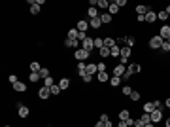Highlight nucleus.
Segmentation results:
<instances>
[{
    "instance_id": "nucleus-25",
    "label": "nucleus",
    "mask_w": 170,
    "mask_h": 127,
    "mask_svg": "<svg viewBox=\"0 0 170 127\" xmlns=\"http://www.w3.org/2000/svg\"><path fill=\"white\" fill-rule=\"evenodd\" d=\"M40 80H42L40 72H30L28 74V82H32V84H34V82H40Z\"/></svg>"
},
{
    "instance_id": "nucleus-7",
    "label": "nucleus",
    "mask_w": 170,
    "mask_h": 127,
    "mask_svg": "<svg viewBox=\"0 0 170 127\" xmlns=\"http://www.w3.org/2000/svg\"><path fill=\"white\" fill-rule=\"evenodd\" d=\"M17 112H19V118H28L30 110H28V106H25V104L19 102V104H17Z\"/></svg>"
},
{
    "instance_id": "nucleus-17",
    "label": "nucleus",
    "mask_w": 170,
    "mask_h": 127,
    "mask_svg": "<svg viewBox=\"0 0 170 127\" xmlns=\"http://www.w3.org/2000/svg\"><path fill=\"white\" fill-rule=\"evenodd\" d=\"M148 11H149V6H142V4L136 6V15H145Z\"/></svg>"
},
{
    "instance_id": "nucleus-59",
    "label": "nucleus",
    "mask_w": 170,
    "mask_h": 127,
    "mask_svg": "<svg viewBox=\"0 0 170 127\" xmlns=\"http://www.w3.org/2000/svg\"><path fill=\"white\" fill-rule=\"evenodd\" d=\"M145 127H155V123H148V125H145Z\"/></svg>"
},
{
    "instance_id": "nucleus-15",
    "label": "nucleus",
    "mask_w": 170,
    "mask_h": 127,
    "mask_svg": "<svg viewBox=\"0 0 170 127\" xmlns=\"http://www.w3.org/2000/svg\"><path fill=\"white\" fill-rule=\"evenodd\" d=\"M13 89L17 91V93H25V91H27V84H25V82H17V84H13Z\"/></svg>"
},
{
    "instance_id": "nucleus-57",
    "label": "nucleus",
    "mask_w": 170,
    "mask_h": 127,
    "mask_svg": "<svg viewBox=\"0 0 170 127\" xmlns=\"http://www.w3.org/2000/svg\"><path fill=\"white\" fill-rule=\"evenodd\" d=\"M164 125H166V127H170V118H168L166 121H164Z\"/></svg>"
},
{
    "instance_id": "nucleus-9",
    "label": "nucleus",
    "mask_w": 170,
    "mask_h": 127,
    "mask_svg": "<svg viewBox=\"0 0 170 127\" xmlns=\"http://www.w3.org/2000/svg\"><path fill=\"white\" fill-rule=\"evenodd\" d=\"M159 36L163 38V40H168V38H170V25H163V27H161Z\"/></svg>"
},
{
    "instance_id": "nucleus-39",
    "label": "nucleus",
    "mask_w": 170,
    "mask_h": 127,
    "mask_svg": "<svg viewBox=\"0 0 170 127\" xmlns=\"http://www.w3.org/2000/svg\"><path fill=\"white\" fill-rule=\"evenodd\" d=\"M121 91H123V95H125V97H131V93H132V91H134V89H132L131 85H125V87H123V89H121Z\"/></svg>"
},
{
    "instance_id": "nucleus-8",
    "label": "nucleus",
    "mask_w": 170,
    "mask_h": 127,
    "mask_svg": "<svg viewBox=\"0 0 170 127\" xmlns=\"http://www.w3.org/2000/svg\"><path fill=\"white\" fill-rule=\"evenodd\" d=\"M149 118H151V123H159V121L163 120V112H161V110H153V112L149 114Z\"/></svg>"
},
{
    "instance_id": "nucleus-47",
    "label": "nucleus",
    "mask_w": 170,
    "mask_h": 127,
    "mask_svg": "<svg viewBox=\"0 0 170 127\" xmlns=\"http://www.w3.org/2000/svg\"><path fill=\"white\" fill-rule=\"evenodd\" d=\"M131 99H132V101H140V93H138V91H132V93H131Z\"/></svg>"
},
{
    "instance_id": "nucleus-30",
    "label": "nucleus",
    "mask_w": 170,
    "mask_h": 127,
    "mask_svg": "<svg viewBox=\"0 0 170 127\" xmlns=\"http://www.w3.org/2000/svg\"><path fill=\"white\" fill-rule=\"evenodd\" d=\"M140 121H142V123H144V125H148V123H151V118H149V114H140Z\"/></svg>"
},
{
    "instance_id": "nucleus-16",
    "label": "nucleus",
    "mask_w": 170,
    "mask_h": 127,
    "mask_svg": "<svg viewBox=\"0 0 170 127\" xmlns=\"http://www.w3.org/2000/svg\"><path fill=\"white\" fill-rule=\"evenodd\" d=\"M87 15H89V19H96V17H100L98 8H89V10H87Z\"/></svg>"
},
{
    "instance_id": "nucleus-5",
    "label": "nucleus",
    "mask_w": 170,
    "mask_h": 127,
    "mask_svg": "<svg viewBox=\"0 0 170 127\" xmlns=\"http://www.w3.org/2000/svg\"><path fill=\"white\" fill-rule=\"evenodd\" d=\"M125 70H127V66H125V65H121V63H119V65H115V66H113V76H119V78H123V76H125Z\"/></svg>"
},
{
    "instance_id": "nucleus-23",
    "label": "nucleus",
    "mask_w": 170,
    "mask_h": 127,
    "mask_svg": "<svg viewBox=\"0 0 170 127\" xmlns=\"http://www.w3.org/2000/svg\"><path fill=\"white\" fill-rule=\"evenodd\" d=\"M42 68H44V66L40 65L38 61H32V63H30V72H40Z\"/></svg>"
},
{
    "instance_id": "nucleus-40",
    "label": "nucleus",
    "mask_w": 170,
    "mask_h": 127,
    "mask_svg": "<svg viewBox=\"0 0 170 127\" xmlns=\"http://www.w3.org/2000/svg\"><path fill=\"white\" fill-rule=\"evenodd\" d=\"M106 68H108L106 63H98V65H96V70H98V72H106ZM98 72H96V74H98Z\"/></svg>"
},
{
    "instance_id": "nucleus-1",
    "label": "nucleus",
    "mask_w": 170,
    "mask_h": 127,
    "mask_svg": "<svg viewBox=\"0 0 170 127\" xmlns=\"http://www.w3.org/2000/svg\"><path fill=\"white\" fill-rule=\"evenodd\" d=\"M163 38L159 36V34H157V36H151L149 38V47H151V49H161V47H163Z\"/></svg>"
},
{
    "instance_id": "nucleus-35",
    "label": "nucleus",
    "mask_w": 170,
    "mask_h": 127,
    "mask_svg": "<svg viewBox=\"0 0 170 127\" xmlns=\"http://www.w3.org/2000/svg\"><path fill=\"white\" fill-rule=\"evenodd\" d=\"M110 51H112V57H119V55H121V47H119V46H117V44H115V46H113V47H112V49H110Z\"/></svg>"
},
{
    "instance_id": "nucleus-41",
    "label": "nucleus",
    "mask_w": 170,
    "mask_h": 127,
    "mask_svg": "<svg viewBox=\"0 0 170 127\" xmlns=\"http://www.w3.org/2000/svg\"><path fill=\"white\" fill-rule=\"evenodd\" d=\"M79 78H81V80L85 82V84H89V82H93V76H91V74H87V72H85L83 76H79Z\"/></svg>"
},
{
    "instance_id": "nucleus-55",
    "label": "nucleus",
    "mask_w": 170,
    "mask_h": 127,
    "mask_svg": "<svg viewBox=\"0 0 170 127\" xmlns=\"http://www.w3.org/2000/svg\"><path fill=\"white\" fill-rule=\"evenodd\" d=\"M117 127H129V125H127V121H119V125H117Z\"/></svg>"
},
{
    "instance_id": "nucleus-21",
    "label": "nucleus",
    "mask_w": 170,
    "mask_h": 127,
    "mask_svg": "<svg viewBox=\"0 0 170 127\" xmlns=\"http://www.w3.org/2000/svg\"><path fill=\"white\" fill-rule=\"evenodd\" d=\"M68 38L79 42V30H78V29H70V30H68Z\"/></svg>"
},
{
    "instance_id": "nucleus-34",
    "label": "nucleus",
    "mask_w": 170,
    "mask_h": 127,
    "mask_svg": "<svg viewBox=\"0 0 170 127\" xmlns=\"http://www.w3.org/2000/svg\"><path fill=\"white\" fill-rule=\"evenodd\" d=\"M85 68H87L85 61H79V65H78V74H79V76H83V74H85Z\"/></svg>"
},
{
    "instance_id": "nucleus-11",
    "label": "nucleus",
    "mask_w": 170,
    "mask_h": 127,
    "mask_svg": "<svg viewBox=\"0 0 170 127\" xmlns=\"http://www.w3.org/2000/svg\"><path fill=\"white\" fill-rule=\"evenodd\" d=\"M64 46L72 47V49H79V42L78 40H72V38H66V40H64Z\"/></svg>"
},
{
    "instance_id": "nucleus-38",
    "label": "nucleus",
    "mask_w": 170,
    "mask_h": 127,
    "mask_svg": "<svg viewBox=\"0 0 170 127\" xmlns=\"http://www.w3.org/2000/svg\"><path fill=\"white\" fill-rule=\"evenodd\" d=\"M157 19H159V21H166L168 13H166V11H157Z\"/></svg>"
},
{
    "instance_id": "nucleus-2",
    "label": "nucleus",
    "mask_w": 170,
    "mask_h": 127,
    "mask_svg": "<svg viewBox=\"0 0 170 127\" xmlns=\"http://www.w3.org/2000/svg\"><path fill=\"white\" fill-rule=\"evenodd\" d=\"M89 55H91V51L83 49V47H79V49H76V51H74V57L78 59V61H87Z\"/></svg>"
},
{
    "instance_id": "nucleus-46",
    "label": "nucleus",
    "mask_w": 170,
    "mask_h": 127,
    "mask_svg": "<svg viewBox=\"0 0 170 127\" xmlns=\"http://www.w3.org/2000/svg\"><path fill=\"white\" fill-rule=\"evenodd\" d=\"M161 51H170V42H168V40L163 42V47H161Z\"/></svg>"
},
{
    "instance_id": "nucleus-37",
    "label": "nucleus",
    "mask_w": 170,
    "mask_h": 127,
    "mask_svg": "<svg viewBox=\"0 0 170 127\" xmlns=\"http://www.w3.org/2000/svg\"><path fill=\"white\" fill-rule=\"evenodd\" d=\"M44 85H46V87H53V85H55V80H53L51 76H47L46 80H44Z\"/></svg>"
},
{
    "instance_id": "nucleus-31",
    "label": "nucleus",
    "mask_w": 170,
    "mask_h": 127,
    "mask_svg": "<svg viewBox=\"0 0 170 127\" xmlns=\"http://www.w3.org/2000/svg\"><path fill=\"white\" fill-rule=\"evenodd\" d=\"M129 118H131V112H129V110H121L119 112V120L121 121H127Z\"/></svg>"
},
{
    "instance_id": "nucleus-51",
    "label": "nucleus",
    "mask_w": 170,
    "mask_h": 127,
    "mask_svg": "<svg viewBox=\"0 0 170 127\" xmlns=\"http://www.w3.org/2000/svg\"><path fill=\"white\" fill-rule=\"evenodd\" d=\"M134 127H145V125H144V123H142V121H140V120H136V121H134Z\"/></svg>"
},
{
    "instance_id": "nucleus-49",
    "label": "nucleus",
    "mask_w": 170,
    "mask_h": 127,
    "mask_svg": "<svg viewBox=\"0 0 170 127\" xmlns=\"http://www.w3.org/2000/svg\"><path fill=\"white\" fill-rule=\"evenodd\" d=\"M153 104H155V108H157V110H161V108H163V102H161V101H157V99L153 101Z\"/></svg>"
},
{
    "instance_id": "nucleus-48",
    "label": "nucleus",
    "mask_w": 170,
    "mask_h": 127,
    "mask_svg": "<svg viewBox=\"0 0 170 127\" xmlns=\"http://www.w3.org/2000/svg\"><path fill=\"white\" fill-rule=\"evenodd\" d=\"M8 80L11 82V85H13V84H17V82H19V80H17V76H15V74H11V76L8 78Z\"/></svg>"
},
{
    "instance_id": "nucleus-22",
    "label": "nucleus",
    "mask_w": 170,
    "mask_h": 127,
    "mask_svg": "<svg viewBox=\"0 0 170 127\" xmlns=\"http://www.w3.org/2000/svg\"><path fill=\"white\" fill-rule=\"evenodd\" d=\"M100 21H102V25H110V23H112V15H110V11H108V13H102V15H100Z\"/></svg>"
},
{
    "instance_id": "nucleus-36",
    "label": "nucleus",
    "mask_w": 170,
    "mask_h": 127,
    "mask_svg": "<svg viewBox=\"0 0 170 127\" xmlns=\"http://www.w3.org/2000/svg\"><path fill=\"white\" fill-rule=\"evenodd\" d=\"M95 47L96 49H102L104 47V38H95Z\"/></svg>"
},
{
    "instance_id": "nucleus-56",
    "label": "nucleus",
    "mask_w": 170,
    "mask_h": 127,
    "mask_svg": "<svg viewBox=\"0 0 170 127\" xmlns=\"http://www.w3.org/2000/svg\"><path fill=\"white\" fill-rule=\"evenodd\" d=\"M164 106H166V108H170V99H166V102H164Z\"/></svg>"
},
{
    "instance_id": "nucleus-33",
    "label": "nucleus",
    "mask_w": 170,
    "mask_h": 127,
    "mask_svg": "<svg viewBox=\"0 0 170 127\" xmlns=\"http://www.w3.org/2000/svg\"><path fill=\"white\" fill-rule=\"evenodd\" d=\"M127 38H129V36H119V38L115 40V44H117L119 47H125V46H127Z\"/></svg>"
},
{
    "instance_id": "nucleus-58",
    "label": "nucleus",
    "mask_w": 170,
    "mask_h": 127,
    "mask_svg": "<svg viewBox=\"0 0 170 127\" xmlns=\"http://www.w3.org/2000/svg\"><path fill=\"white\" fill-rule=\"evenodd\" d=\"M164 11H166V13L170 15V6H166V10H164Z\"/></svg>"
},
{
    "instance_id": "nucleus-45",
    "label": "nucleus",
    "mask_w": 170,
    "mask_h": 127,
    "mask_svg": "<svg viewBox=\"0 0 170 127\" xmlns=\"http://www.w3.org/2000/svg\"><path fill=\"white\" fill-rule=\"evenodd\" d=\"M134 44H136V40H134L132 36H129V38H127V47H131V49H132V46H134Z\"/></svg>"
},
{
    "instance_id": "nucleus-3",
    "label": "nucleus",
    "mask_w": 170,
    "mask_h": 127,
    "mask_svg": "<svg viewBox=\"0 0 170 127\" xmlns=\"http://www.w3.org/2000/svg\"><path fill=\"white\" fill-rule=\"evenodd\" d=\"M131 53H132V49L131 47H121V55H119V61H121V65H127V61H129V57H131Z\"/></svg>"
},
{
    "instance_id": "nucleus-20",
    "label": "nucleus",
    "mask_w": 170,
    "mask_h": 127,
    "mask_svg": "<svg viewBox=\"0 0 170 127\" xmlns=\"http://www.w3.org/2000/svg\"><path fill=\"white\" fill-rule=\"evenodd\" d=\"M142 110H144L145 114H151L153 110H157V108H155V104H153V102H145V104L142 106Z\"/></svg>"
},
{
    "instance_id": "nucleus-60",
    "label": "nucleus",
    "mask_w": 170,
    "mask_h": 127,
    "mask_svg": "<svg viewBox=\"0 0 170 127\" xmlns=\"http://www.w3.org/2000/svg\"><path fill=\"white\" fill-rule=\"evenodd\" d=\"M4 127H11V125H4Z\"/></svg>"
},
{
    "instance_id": "nucleus-13",
    "label": "nucleus",
    "mask_w": 170,
    "mask_h": 127,
    "mask_svg": "<svg viewBox=\"0 0 170 127\" xmlns=\"http://www.w3.org/2000/svg\"><path fill=\"white\" fill-rule=\"evenodd\" d=\"M76 29L79 30V32H87V29H89V21H83V19H79L78 21V27Z\"/></svg>"
},
{
    "instance_id": "nucleus-50",
    "label": "nucleus",
    "mask_w": 170,
    "mask_h": 127,
    "mask_svg": "<svg viewBox=\"0 0 170 127\" xmlns=\"http://www.w3.org/2000/svg\"><path fill=\"white\" fill-rule=\"evenodd\" d=\"M115 2H117V6H119V8H125V6H127V0H115Z\"/></svg>"
},
{
    "instance_id": "nucleus-29",
    "label": "nucleus",
    "mask_w": 170,
    "mask_h": 127,
    "mask_svg": "<svg viewBox=\"0 0 170 127\" xmlns=\"http://www.w3.org/2000/svg\"><path fill=\"white\" fill-rule=\"evenodd\" d=\"M108 10H110V15H115L117 11H119V6H117V2H110V8H108Z\"/></svg>"
},
{
    "instance_id": "nucleus-28",
    "label": "nucleus",
    "mask_w": 170,
    "mask_h": 127,
    "mask_svg": "<svg viewBox=\"0 0 170 127\" xmlns=\"http://www.w3.org/2000/svg\"><path fill=\"white\" fill-rule=\"evenodd\" d=\"M100 121H104V127H113L112 120H110V118L106 116V114H102V116H100Z\"/></svg>"
},
{
    "instance_id": "nucleus-12",
    "label": "nucleus",
    "mask_w": 170,
    "mask_h": 127,
    "mask_svg": "<svg viewBox=\"0 0 170 127\" xmlns=\"http://www.w3.org/2000/svg\"><path fill=\"white\" fill-rule=\"evenodd\" d=\"M89 27H91V29H95V30H98L100 27H102V21H100V17H96V19H89Z\"/></svg>"
},
{
    "instance_id": "nucleus-10",
    "label": "nucleus",
    "mask_w": 170,
    "mask_h": 127,
    "mask_svg": "<svg viewBox=\"0 0 170 127\" xmlns=\"http://www.w3.org/2000/svg\"><path fill=\"white\" fill-rule=\"evenodd\" d=\"M155 21H157V11H153L149 8V11L145 13V23H155Z\"/></svg>"
},
{
    "instance_id": "nucleus-14",
    "label": "nucleus",
    "mask_w": 170,
    "mask_h": 127,
    "mask_svg": "<svg viewBox=\"0 0 170 127\" xmlns=\"http://www.w3.org/2000/svg\"><path fill=\"white\" fill-rule=\"evenodd\" d=\"M28 4H30V13L32 15H38L40 13V6L36 4V0H28Z\"/></svg>"
},
{
    "instance_id": "nucleus-42",
    "label": "nucleus",
    "mask_w": 170,
    "mask_h": 127,
    "mask_svg": "<svg viewBox=\"0 0 170 127\" xmlns=\"http://www.w3.org/2000/svg\"><path fill=\"white\" fill-rule=\"evenodd\" d=\"M49 89H51V95H59V93H60V87H59V84H55L53 87H49Z\"/></svg>"
},
{
    "instance_id": "nucleus-27",
    "label": "nucleus",
    "mask_w": 170,
    "mask_h": 127,
    "mask_svg": "<svg viewBox=\"0 0 170 127\" xmlns=\"http://www.w3.org/2000/svg\"><path fill=\"white\" fill-rule=\"evenodd\" d=\"M104 46H106V47H110V49H112V47L115 46V38H112V36H106V38H104Z\"/></svg>"
},
{
    "instance_id": "nucleus-61",
    "label": "nucleus",
    "mask_w": 170,
    "mask_h": 127,
    "mask_svg": "<svg viewBox=\"0 0 170 127\" xmlns=\"http://www.w3.org/2000/svg\"><path fill=\"white\" fill-rule=\"evenodd\" d=\"M168 42H170V38H168Z\"/></svg>"
},
{
    "instance_id": "nucleus-53",
    "label": "nucleus",
    "mask_w": 170,
    "mask_h": 127,
    "mask_svg": "<svg viewBox=\"0 0 170 127\" xmlns=\"http://www.w3.org/2000/svg\"><path fill=\"white\" fill-rule=\"evenodd\" d=\"M136 21H140V23L145 21V15H138V17H136Z\"/></svg>"
},
{
    "instance_id": "nucleus-54",
    "label": "nucleus",
    "mask_w": 170,
    "mask_h": 127,
    "mask_svg": "<svg viewBox=\"0 0 170 127\" xmlns=\"http://www.w3.org/2000/svg\"><path fill=\"white\" fill-rule=\"evenodd\" d=\"M95 127H104V121H100V120H98V121L95 123Z\"/></svg>"
},
{
    "instance_id": "nucleus-18",
    "label": "nucleus",
    "mask_w": 170,
    "mask_h": 127,
    "mask_svg": "<svg viewBox=\"0 0 170 127\" xmlns=\"http://www.w3.org/2000/svg\"><path fill=\"white\" fill-rule=\"evenodd\" d=\"M85 72H87V74H91V76H95V74L98 72V70H96V65H95V63H89V65H87V68H85Z\"/></svg>"
},
{
    "instance_id": "nucleus-19",
    "label": "nucleus",
    "mask_w": 170,
    "mask_h": 127,
    "mask_svg": "<svg viewBox=\"0 0 170 127\" xmlns=\"http://www.w3.org/2000/svg\"><path fill=\"white\" fill-rule=\"evenodd\" d=\"M98 55H100L102 59H106V57H112V51H110V47H106V46H104L102 49H98Z\"/></svg>"
},
{
    "instance_id": "nucleus-4",
    "label": "nucleus",
    "mask_w": 170,
    "mask_h": 127,
    "mask_svg": "<svg viewBox=\"0 0 170 127\" xmlns=\"http://www.w3.org/2000/svg\"><path fill=\"white\" fill-rule=\"evenodd\" d=\"M81 47H83V49H87V51H93V49H95V38L87 36V38L81 42Z\"/></svg>"
},
{
    "instance_id": "nucleus-32",
    "label": "nucleus",
    "mask_w": 170,
    "mask_h": 127,
    "mask_svg": "<svg viewBox=\"0 0 170 127\" xmlns=\"http://www.w3.org/2000/svg\"><path fill=\"white\" fill-rule=\"evenodd\" d=\"M96 80H98V82H108L110 76H108V72H98V74H96Z\"/></svg>"
},
{
    "instance_id": "nucleus-44",
    "label": "nucleus",
    "mask_w": 170,
    "mask_h": 127,
    "mask_svg": "<svg viewBox=\"0 0 170 127\" xmlns=\"http://www.w3.org/2000/svg\"><path fill=\"white\" fill-rule=\"evenodd\" d=\"M96 8H110V2L108 0H98V6Z\"/></svg>"
},
{
    "instance_id": "nucleus-26",
    "label": "nucleus",
    "mask_w": 170,
    "mask_h": 127,
    "mask_svg": "<svg viewBox=\"0 0 170 127\" xmlns=\"http://www.w3.org/2000/svg\"><path fill=\"white\" fill-rule=\"evenodd\" d=\"M68 85H70V80H68V78H63V80H59V87H60V91L68 89Z\"/></svg>"
},
{
    "instance_id": "nucleus-6",
    "label": "nucleus",
    "mask_w": 170,
    "mask_h": 127,
    "mask_svg": "<svg viewBox=\"0 0 170 127\" xmlns=\"http://www.w3.org/2000/svg\"><path fill=\"white\" fill-rule=\"evenodd\" d=\"M38 97L44 99V101H46V99H49L51 97V89H49V87H46V85L40 87V89H38Z\"/></svg>"
},
{
    "instance_id": "nucleus-52",
    "label": "nucleus",
    "mask_w": 170,
    "mask_h": 127,
    "mask_svg": "<svg viewBox=\"0 0 170 127\" xmlns=\"http://www.w3.org/2000/svg\"><path fill=\"white\" fill-rule=\"evenodd\" d=\"M134 121H136V120H132V118H129V120H127V125H129V127H131V125H134Z\"/></svg>"
},
{
    "instance_id": "nucleus-24",
    "label": "nucleus",
    "mask_w": 170,
    "mask_h": 127,
    "mask_svg": "<svg viewBox=\"0 0 170 127\" xmlns=\"http://www.w3.org/2000/svg\"><path fill=\"white\" fill-rule=\"evenodd\" d=\"M121 82H123V78H119V76H112V78H110V85H112V87L121 85Z\"/></svg>"
},
{
    "instance_id": "nucleus-43",
    "label": "nucleus",
    "mask_w": 170,
    "mask_h": 127,
    "mask_svg": "<svg viewBox=\"0 0 170 127\" xmlns=\"http://www.w3.org/2000/svg\"><path fill=\"white\" fill-rule=\"evenodd\" d=\"M40 76H42V80H46V78L51 76V74H49V70H47V68H42V70H40Z\"/></svg>"
}]
</instances>
